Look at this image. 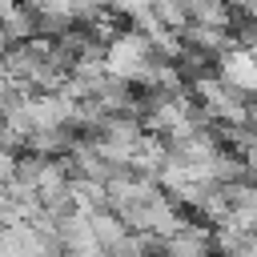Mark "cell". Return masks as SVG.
I'll list each match as a JSON object with an SVG mask.
<instances>
[{"instance_id": "1", "label": "cell", "mask_w": 257, "mask_h": 257, "mask_svg": "<svg viewBox=\"0 0 257 257\" xmlns=\"http://www.w3.org/2000/svg\"><path fill=\"white\" fill-rule=\"evenodd\" d=\"M149 60H153V44H149V36L137 32V28L112 32V36L104 40V48H100V64H104V72L116 76V80H128V84L141 76V68H145Z\"/></svg>"}, {"instance_id": "2", "label": "cell", "mask_w": 257, "mask_h": 257, "mask_svg": "<svg viewBox=\"0 0 257 257\" xmlns=\"http://www.w3.org/2000/svg\"><path fill=\"white\" fill-rule=\"evenodd\" d=\"M88 225H92V233H96V241L104 245V253H112V245L124 237V221H120V213L116 209H108V205H100V209H92L88 213Z\"/></svg>"}, {"instance_id": "3", "label": "cell", "mask_w": 257, "mask_h": 257, "mask_svg": "<svg viewBox=\"0 0 257 257\" xmlns=\"http://www.w3.org/2000/svg\"><path fill=\"white\" fill-rule=\"evenodd\" d=\"M193 24H213V28H233V8L225 0H197L189 8Z\"/></svg>"}, {"instance_id": "4", "label": "cell", "mask_w": 257, "mask_h": 257, "mask_svg": "<svg viewBox=\"0 0 257 257\" xmlns=\"http://www.w3.org/2000/svg\"><path fill=\"white\" fill-rule=\"evenodd\" d=\"M153 12H157V20L165 24V28H185L189 24V8H185V0H153Z\"/></svg>"}, {"instance_id": "5", "label": "cell", "mask_w": 257, "mask_h": 257, "mask_svg": "<svg viewBox=\"0 0 257 257\" xmlns=\"http://www.w3.org/2000/svg\"><path fill=\"white\" fill-rule=\"evenodd\" d=\"M120 20H133L137 12H145V8H153V0H104Z\"/></svg>"}, {"instance_id": "6", "label": "cell", "mask_w": 257, "mask_h": 257, "mask_svg": "<svg viewBox=\"0 0 257 257\" xmlns=\"http://www.w3.org/2000/svg\"><path fill=\"white\" fill-rule=\"evenodd\" d=\"M16 157H20V149L0 145V181H12L16 177Z\"/></svg>"}]
</instances>
